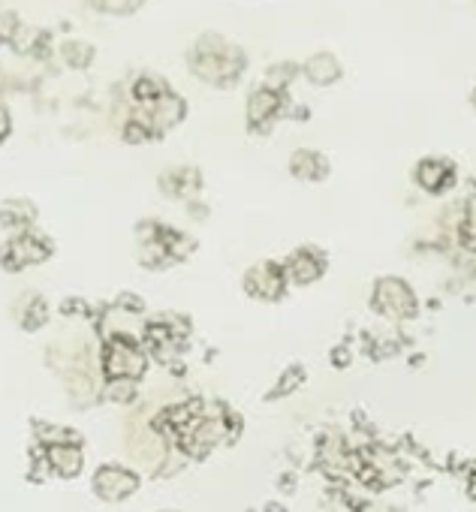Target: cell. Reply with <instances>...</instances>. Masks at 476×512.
Returning <instances> with one entry per match:
<instances>
[{
	"instance_id": "obj_7",
	"label": "cell",
	"mask_w": 476,
	"mask_h": 512,
	"mask_svg": "<svg viewBox=\"0 0 476 512\" xmlns=\"http://www.w3.org/2000/svg\"><path fill=\"white\" fill-rule=\"evenodd\" d=\"M136 485H139V476L124 467H115V464L100 467V473L94 479V488L103 500H124L127 494L136 491Z\"/></svg>"
},
{
	"instance_id": "obj_8",
	"label": "cell",
	"mask_w": 476,
	"mask_h": 512,
	"mask_svg": "<svg viewBox=\"0 0 476 512\" xmlns=\"http://www.w3.org/2000/svg\"><path fill=\"white\" fill-rule=\"evenodd\" d=\"M49 464L61 476H76L82 470V455L76 446L70 449V443H58V446H49Z\"/></svg>"
},
{
	"instance_id": "obj_11",
	"label": "cell",
	"mask_w": 476,
	"mask_h": 512,
	"mask_svg": "<svg viewBox=\"0 0 476 512\" xmlns=\"http://www.w3.org/2000/svg\"><path fill=\"white\" fill-rule=\"evenodd\" d=\"M473 106H476V94H473Z\"/></svg>"
},
{
	"instance_id": "obj_4",
	"label": "cell",
	"mask_w": 476,
	"mask_h": 512,
	"mask_svg": "<svg viewBox=\"0 0 476 512\" xmlns=\"http://www.w3.org/2000/svg\"><path fill=\"white\" fill-rule=\"evenodd\" d=\"M284 272H287V281L299 284V287H308L314 281H320L326 275V253L305 244L299 250H293L284 263Z\"/></svg>"
},
{
	"instance_id": "obj_5",
	"label": "cell",
	"mask_w": 476,
	"mask_h": 512,
	"mask_svg": "<svg viewBox=\"0 0 476 512\" xmlns=\"http://www.w3.org/2000/svg\"><path fill=\"white\" fill-rule=\"evenodd\" d=\"M287 284H290L287 281V272L278 263H260L245 278V290L254 299H263V302H278L287 293Z\"/></svg>"
},
{
	"instance_id": "obj_9",
	"label": "cell",
	"mask_w": 476,
	"mask_h": 512,
	"mask_svg": "<svg viewBox=\"0 0 476 512\" xmlns=\"http://www.w3.org/2000/svg\"><path fill=\"white\" fill-rule=\"evenodd\" d=\"M326 172H329L326 160L320 154H314V151H299L293 157V175H299V178L317 181V178H326Z\"/></svg>"
},
{
	"instance_id": "obj_1",
	"label": "cell",
	"mask_w": 476,
	"mask_h": 512,
	"mask_svg": "<svg viewBox=\"0 0 476 512\" xmlns=\"http://www.w3.org/2000/svg\"><path fill=\"white\" fill-rule=\"evenodd\" d=\"M371 308L389 320H413L419 311V302H416V293L407 281L380 278L374 284V293H371Z\"/></svg>"
},
{
	"instance_id": "obj_10",
	"label": "cell",
	"mask_w": 476,
	"mask_h": 512,
	"mask_svg": "<svg viewBox=\"0 0 476 512\" xmlns=\"http://www.w3.org/2000/svg\"><path fill=\"white\" fill-rule=\"evenodd\" d=\"M467 497L476 503V461H473L470 470H467Z\"/></svg>"
},
{
	"instance_id": "obj_3",
	"label": "cell",
	"mask_w": 476,
	"mask_h": 512,
	"mask_svg": "<svg viewBox=\"0 0 476 512\" xmlns=\"http://www.w3.org/2000/svg\"><path fill=\"white\" fill-rule=\"evenodd\" d=\"M145 371V356L142 350L127 341V338H115L106 347V374L118 377V380H136Z\"/></svg>"
},
{
	"instance_id": "obj_6",
	"label": "cell",
	"mask_w": 476,
	"mask_h": 512,
	"mask_svg": "<svg viewBox=\"0 0 476 512\" xmlns=\"http://www.w3.org/2000/svg\"><path fill=\"white\" fill-rule=\"evenodd\" d=\"M49 241L46 238H37V235H19V238H13L10 244H7V250H4V266L10 269V272H16V269H22V266H34V263H43L46 256H49Z\"/></svg>"
},
{
	"instance_id": "obj_2",
	"label": "cell",
	"mask_w": 476,
	"mask_h": 512,
	"mask_svg": "<svg viewBox=\"0 0 476 512\" xmlns=\"http://www.w3.org/2000/svg\"><path fill=\"white\" fill-rule=\"evenodd\" d=\"M413 181H416L425 193H431V196H443V193H449V190L455 187V181H458V169H455V163H452V160H446V157H425V160H419V163H416V169H413Z\"/></svg>"
}]
</instances>
